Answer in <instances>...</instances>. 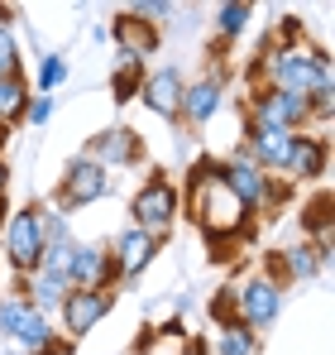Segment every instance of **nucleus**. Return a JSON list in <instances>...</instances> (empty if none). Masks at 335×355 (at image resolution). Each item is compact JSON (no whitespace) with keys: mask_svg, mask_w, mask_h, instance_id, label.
<instances>
[{"mask_svg":"<svg viewBox=\"0 0 335 355\" xmlns=\"http://www.w3.org/2000/svg\"><path fill=\"white\" fill-rule=\"evenodd\" d=\"M182 87H187V77H182V67H154L149 77H144V92H139V101L154 111L159 120H172L177 125V111H182Z\"/></svg>","mask_w":335,"mask_h":355,"instance_id":"2eb2a0df","label":"nucleus"},{"mask_svg":"<svg viewBox=\"0 0 335 355\" xmlns=\"http://www.w3.org/2000/svg\"><path fill=\"white\" fill-rule=\"evenodd\" d=\"M10 178H15V168H10V159L0 154V197H10Z\"/></svg>","mask_w":335,"mask_h":355,"instance_id":"cd10ccee","label":"nucleus"},{"mask_svg":"<svg viewBox=\"0 0 335 355\" xmlns=\"http://www.w3.org/2000/svg\"><path fill=\"white\" fill-rule=\"evenodd\" d=\"M82 154H87L91 164H101L106 173H115V168H139V164H144V139H139L129 125H111V130L91 135Z\"/></svg>","mask_w":335,"mask_h":355,"instance_id":"1a4fd4ad","label":"nucleus"},{"mask_svg":"<svg viewBox=\"0 0 335 355\" xmlns=\"http://www.w3.org/2000/svg\"><path fill=\"white\" fill-rule=\"evenodd\" d=\"M249 19H254V5L249 0H225V5H216V44L230 49L249 29Z\"/></svg>","mask_w":335,"mask_h":355,"instance_id":"aec40b11","label":"nucleus"},{"mask_svg":"<svg viewBox=\"0 0 335 355\" xmlns=\"http://www.w3.org/2000/svg\"><path fill=\"white\" fill-rule=\"evenodd\" d=\"M29 307H34V302H29V297H0V336H15V331H19V322H24V312H29Z\"/></svg>","mask_w":335,"mask_h":355,"instance_id":"b1692460","label":"nucleus"},{"mask_svg":"<svg viewBox=\"0 0 335 355\" xmlns=\"http://www.w3.org/2000/svg\"><path fill=\"white\" fill-rule=\"evenodd\" d=\"M206 312H211V327H230V322H235V279H225L221 288L211 293Z\"/></svg>","mask_w":335,"mask_h":355,"instance_id":"5701e85b","label":"nucleus"},{"mask_svg":"<svg viewBox=\"0 0 335 355\" xmlns=\"http://www.w3.org/2000/svg\"><path fill=\"white\" fill-rule=\"evenodd\" d=\"M259 274L273 279L282 293H287V288L311 284V279L321 274V254H316L311 240H292V245H282V250H269V254H264V269H259Z\"/></svg>","mask_w":335,"mask_h":355,"instance_id":"6e6552de","label":"nucleus"},{"mask_svg":"<svg viewBox=\"0 0 335 355\" xmlns=\"http://www.w3.org/2000/svg\"><path fill=\"white\" fill-rule=\"evenodd\" d=\"M177 216H182V192H177V182L163 168H154L144 178V187L129 197V226L163 245L172 236V226H177Z\"/></svg>","mask_w":335,"mask_h":355,"instance_id":"7ed1b4c3","label":"nucleus"},{"mask_svg":"<svg viewBox=\"0 0 335 355\" xmlns=\"http://www.w3.org/2000/svg\"><path fill=\"white\" fill-rule=\"evenodd\" d=\"M282 312V288L273 279H264L259 269L249 279H235V322L249 327L254 336H264Z\"/></svg>","mask_w":335,"mask_h":355,"instance_id":"39448f33","label":"nucleus"},{"mask_svg":"<svg viewBox=\"0 0 335 355\" xmlns=\"http://www.w3.org/2000/svg\"><path fill=\"white\" fill-rule=\"evenodd\" d=\"M62 279H67V288H120L111 250L101 240H72L67 259H62Z\"/></svg>","mask_w":335,"mask_h":355,"instance_id":"423d86ee","label":"nucleus"},{"mask_svg":"<svg viewBox=\"0 0 335 355\" xmlns=\"http://www.w3.org/2000/svg\"><path fill=\"white\" fill-rule=\"evenodd\" d=\"M106 192H111V173H106L101 164H91L87 154H72V159H67V168H62V178H57L53 202H48V207L62 211V216H77V211L96 207Z\"/></svg>","mask_w":335,"mask_h":355,"instance_id":"20e7f679","label":"nucleus"},{"mask_svg":"<svg viewBox=\"0 0 335 355\" xmlns=\"http://www.w3.org/2000/svg\"><path fill=\"white\" fill-rule=\"evenodd\" d=\"M67 77H72L67 58H62V53H44V58H39V72H34V82H29V87H34V96H53Z\"/></svg>","mask_w":335,"mask_h":355,"instance_id":"4be33fe9","label":"nucleus"},{"mask_svg":"<svg viewBox=\"0 0 335 355\" xmlns=\"http://www.w3.org/2000/svg\"><path fill=\"white\" fill-rule=\"evenodd\" d=\"M10 139H15V130H5V125H0V154H5V144H10Z\"/></svg>","mask_w":335,"mask_h":355,"instance_id":"c756f323","label":"nucleus"},{"mask_svg":"<svg viewBox=\"0 0 335 355\" xmlns=\"http://www.w3.org/2000/svg\"><path fill=\"white\" fill-rule=\"evenodd\" d=\"M111 307H115V288H67L62 307H57V317H62V336H67V341L91 336V331L111 317Z\"/></svg>","mask_w":335,"mask_h":355,"instance_id":"0eeeda50","label":"nucleus"},{"mask_svg":"<svg viewBox=\"0 0 335 355\" xmlns=\"http://www.w3.org/2000/svg\"><path fill=\"white\" fill-rule=\"evenodd\" d=\"M44 250H48V245H44V207H39V202L15 207L10 221H5V231H0V264H5L10 274L29 279V274L44 269Z\"/></svg>","mask_w":335,"mask_h":355,"instance_id":"f03ea898","label":"nucleus"},{"mask_svg":"<svg viewBox=\"0 0 335 355\" xmlns=\"http://www.w3.org/2000/svg\"><path fill=\"white\" fill-rule=\"evenodd\" d=\"M111 250V264H115V279L120 284H134L149 264H154V254H159V240H149L144 231H134V226H125L120 236L106 245Z\"/></svg>","mask_w":335,"mask_h":355,"instance_id":"ddd939ff","label":"nucleus"},{"mask_svg":"<svg viewBox=\"0 0 335 355\" xmlns=\"http://www.w3.org/2000/svg\"><path fill=\"white\" fill-rule=\"evenodd\" d=\"M111 44L120 49V58H134V62H149L159 53V44H163V34H159V24H149V19H139V15H129V10H120L111 19Z\"/></svg>","mask_w":335,"mask_h":355,"instance_id":"f8f14e48","label":"nucleus"},{"mask_svg":"<svg viewBox=\"0 0 335 355\" xmlns=\"http://www.w3.org/2000/svg\"><path fill=\"white\" fill-rule=\"evenodd\" d=\"M331 173V139L326 135H311V130H302L297 139H292V154H287V182L292 187H302V182H321V178Z\"/></svg>","mask_w":335,"mask_h":355,"instance_id":"9b49d317","label":"nucleus"},{"mask_svg":"<svg viewBox=\"0 0 335 355\" xmlns=\"http://www.w3.org/2000/svg\"><path fill=\"white\" fill-rule=\"evenodd\" d=\"M48 120H53V96H34L24 111V125H48Z\"/></svg>","mask_w":335,"mask_h":355,"instance_id":"bb28decb","label":"nucleus"},{"mask_svg":"<svg viewBox=\"0 0 335 355\" xmlns=\"http://www.w3.org/2000/svg\"><path fill=\"white\" fill-rule=\"evenodd\" d=\"M302 240L316 245L321 254V269L331 264L335 254V216H331V187H316L311 202H302Z\"/></svg>","mask_w":335,"mask_h":355,"instance_id":"dca6fc26","label":"nucleus"},{"mask_svg":"<svg viewBox=\"0 0 335 355\" xmlns=\"http://www.w3.org/2000/svg\"><path fill=\"white\" fill-rule=\"evenodd\" d=\"M129 15H139V19H149V24H159V19H168V15H177V5H172V0H134V5H129Z\"/></svg>","mask_w":335,"mask_h":355,"instance_id":"a878e982","label":"nucleus"},{"mask_svg":"<svg viewBox=\"0 0 335 355\" xmlns=\"http://www.w3.org/2000/svg\"><path fill=\"white\" fill-rule=\"evenodd\" d=\"M19 72H24L19 39H15V29H0V77H19Z\"/></svg>","mask_w":335,"mask_h":355,"instance_id":"393cba45","label":"nucleus"},{"mask_svg":"<svg viewBox=\"0 0 335 355\" xmlns=\"http://www.w3.org/2000/svg\"><path fill=\"white\" fill-rule=\"evenodd\" d=\"M225 106V82L221 77H197V82H187L182 87V111H177V125H192V130H201V125H211V120L221 116Z\"/></svg>","mask_w":335,"mask_h":355,"instance_id":"4468645a","label":"nucleus"},{"mask_svg":"<svg viewBox=\"0 0 335 355\" xmlns=\"http://www.w3.org/2000/svg\"><path fill=\"white\" fill-rule=\"evenodd\" d=\"M144 77H149V62L115 58V67H111V101H115V106H129V101H139V92H144Z\"/></svg>","mask_w":335,"mask_h":355,"instance_id":"a211bd4d","label":"nucleus"},{"mask_svg":"<svg viewBox=\"0 0 335 355\" xmlns=\"http://www.w3.org/2000/svg\"><path fill=\"white\" fill-rule=\"evenodd\" d=\"M177 192H182L187 216H192V226L201 231V240H235V245H239V231L254 221L249 207L230 192V182L221 178V159H211V154H201V159L187 164ZM239 254H244V250H239Z\"/></svg>","mask_w":335,"mask_h":355,"instance_id":"f257e3e1","label":"nucleus"},{"mask_svg":"<svg viewBox=\"0 0 335 355\" xmlns=\"http://www.w3.org/2000/svg\"><path fill=\"white\" fill-rule=\"evenodd\" d=\"M182 355H211V346H206L201 336H187V346H182Z\"/></svg>","mask_w":335,"mask_h":355,"instance_id":"c85d7f7f","label":"nucleus"},{"mask_svg":"<svg viewBox=\"0 0 335 355\" xmlns=\"http://www.w3.org/2000/svg\"><path fill=\"white\" fill-rule=\"evenodd\" d=\"M292 139L297 135H287V130H273V125H254V120H244V135H239V149H244V159H254L264 173L282 178L287 173V154H292Z\"/></svg>","mask_w":335,"mask_h":355,"instance_id":"9d476101","label":"nucleus"},{"mask_svg":"<svg viewBox=\"0 0 335 355\" xmlns=\"http://www.w3.org/2000/svg\"><path fill=\"white\" fill-rule=\"evenodd\" d=\"M29 101H34V87H29L24 72H19V77H0V125H5V130H19V125H24Z\"/></svg>","mask_w":335,"mask_h":355,"instance_id":"f3484780","label":"nucleus"},{"mask_svg":"<svg viewBox=\"0 0 335 355\" xmlns=\"http://www.w3.org/2000/svg\"><path fill=\"white\" fill-rule=\"evenodd\" d=\"M62 297H67V279H62V269H39V274H29V302L48 317L62 307Z\"/></svg>","mask_w":335,"mask_h":355,"instance_id":"6ab92c4d","label":"nucleus"},{"mask_svg":"<svg viewBox=\"0 0 335 355\" xmlns=\"http://www.w3.org/2000/svg\"><path fill=\"white\" fill-rule=\"evenodd\" d=\"M206 346L211 355H259V336L249 327L230 322V327H216V341H206Z\"/></svg>","mask_w":335,"mask_h":355,"instance_id":"412c9836","label":"nucleus"}]
</instances>
